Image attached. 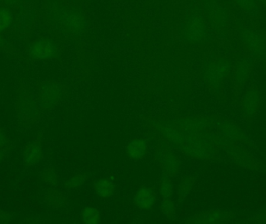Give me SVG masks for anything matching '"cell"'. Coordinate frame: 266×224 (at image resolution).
I'll use <instances>...</instances> for the list:
<instances>
[{"label": "cell", "mask_w": 266, "mask_h": 224, "mask_svg": "<svg viewBox=\"0 0 266 224\" xmlns=\"http://www.w3.org/2000/svg\"><path fill=\"white\" fill-rule=\"evenodd\" d=\"M256 2L260 3V4H264L266 2V0H255Z\"/></svg>", "instance_id": "cb8c5ba5"}, {"label": "cell", "mask_w": 266, "mask_h": 224, "mask_svg": "<svg viewBox=\"0 0 266 224\" xmlns=\"http://www.w3.org/2000/svg\"><path fill=\"white\" fill-rule=\"evenodd\" d=\"M54 44L47 40H37L30 46V56L36 59H47L56 54Z\"/></svg>", "instance_id": "ba28073f"}, {"label": "cell", "mask_w": 266, "mask_h": 224, "mask_svg": "<svg viewBox=\"0 0 266 224\" xmlns=\"http://www.w3.org/2000/svg\"><path fill=\"white\" fill-rule=\"evenodd\" d=\"M231 69V61L228 58H218L206 66L204 72V79L210 87H219L229 74Z\"/></svg>", "instance_id": "7a4b0ae2"}, {"label": "cell", "mask_w": 266, "mask_h": 224, "mask_svg": "<svg viewBox=\"0 0 266 224\" xmlns=\"http://www.w3.org/2000/svg\"><path fill=\"white\" fill-rule=\"evenodd\" d=\"M257 219H260L259 222H266V211L265 212L260 213Z\"/></svg>", "instance_id": "603a6c76"}, {"label": "cell", "mask_w": 266, "mask_h": 224, "mask_svg": "<svg viewBox=\"0 0 266 224\" xmlns=\"http://www.w3.org/2000/svg\"><path fill=\"white\" fill-rule=\"evenodd\" d=\"M8 144V139H7L5 132L0 128V150L6 148Z\"/></svg>", "instance_id": "7402d4cb"}, {"label": "cell", "mask_w": 266, "mask_h": 224, "mask_svg": "<svg viewBox=\"0 0 266 224\" xmlns=\"http://www.w3.org/2000/svg\"><path fill=\"white\" fill-rule=\"evenodd\" d=\"M196 182V178L192 176H186V177H182L179 183L177 192L179 201H184L186 199L193 189Z\"/></svg>", "instance_id": "7c38bea8"}, {"label": "cell", "mask_w": 266, "mask_h": 224, "mask_svg": "<svg viewBox=\"0 0 266 224\" xmlns=\"http://www.w3.org/2000/svg\"><path fill=\"white\" fill-rule=\"evenodd\" d=\"M258 97L255 91H249V93L247 95L246 101H245V105L244 107L247 108L246 111L250 113V111H255V108L258 105Z\"/></svg>", "instance_id": "ac0fdd59"}, {"label": "cell", "mask_w": 266, "mask_h": 224, "mask_svg": "<svg viewBox=\"0 0 266 224\" xmlns=\"http://www.w3.org/2000/svg\"><path fill=\"white\" fill-rule=\"evenodd\" d=\"M94 190L99 197L102 199H108L115 195V183L109 179H101L94 183Z\"/></svg>", "instance_id": "8fae6325"}, {"label": "cell", "mask_w": 266, "mask_h": 224, "mask_svg": "<svg viewBox=\"0 0 266 224\" xmlns=\"http://www.w3.org/2000/svg\"><path fill=\"white\" fill-rule=\"evenodd\" d=\"M80 219L84 224H98L101 222V213L96 208L85 207L82 209Z\"/></svg>", "instance_id": "4fadbf2b"}, {"label": "cell", "mask_w": 266, "mask_h": 224, "mask_svg": "<svg viewBox=\"0 0 266 224\" xmlns=\"http://www.w3.org/2000/svg\"><path fill=\"white\" fill-rule=\"evenodd\" d=\"M251 63L248 59H244L240 62L236 70L237 80L239 83H244L249 74Z\"/></svg>", "instance_id": "2e32d148"}, {"label": "cell", "mask_w": 266, "mask_h": 224, "mask_svg": "<svg viewBox=\"0 0 266 224\" xmlns=\"http://www.w3.org/2000/svg\"><path fill=\"white\" fill-rule=\"evenodd\" d=\"M66 95L63 86L54 82L46 83L40 89L39 93V105L41 108H50L63 101Z\"/></svg>", "instance_id": "3957f363"}, {"label": "cell", "mask_w": 266, "mask_h": 224, "mask_svg": "<svg viewBox=\"0 0 266 224\" xmlns=\"http://www.w3.org/2000/svg\"><path fill=\"white\" fill-rule=\"evenodd\" d=\"M160 210L167 219H172L175 216V203L171 198H164L160 202Z\"/></svg>", "instance_id": "5bb4252c"}, {"label": "cell", "mask_w": 266, "mask_h": 224, "mask_svg": "<svg viewBox=\"0 0 266 224\" xmlns=\"http://www.w3.org/2000/svg\"><path fill=\"white\" fill-rule=\"evenodd\" d=\"M153 160L161 168L163 175L174 178L180 174L182 162L173 149L157 140Z\"/></svg>", "instance_id": "6da1fadb"}, {"label": "cell", "mask_w": 266, "mask_h": 224, "mask_svg": "<svg viewBox=\"0 0 266 224\" xmlns=\"http://www.w3.org/2000/svg\"><path fill=\"white\" fill-rule=\"evenodd\" d=\"M242 38L248 49L255 53H261L266 48V38L259 30L248 29L244 30Z\"/></svg>", "instance_id": "52a82bcc"}, {"label": "cell", "mask_w": 266, "mask_h": 224, "mask_svg": "<svg viewBox=\"0 0 266 224\" xmlns=\"http://www.w3.org/2000/svg\"><path fill=\"white\" fill-rule=\"evenodd\" d=\"M186 37L189 42L199 44L206 37V26L200 17H195L189 20L186 28Z\"/></svg>", "instance_id": "8992f818"}, {"label": "cell", "mask_w": 266, "mask_h": 224, "mask_svg": "<svg viewBox=\"0 0 266 224\" xmlns=\"http://www.w3.org/2000/svg\"><path fill=\"white\" fill-rule=\"evenodd\" d=\"M12 14L7 10H0V31L7 30L12 24Z\"/></svg>", "instance_id": "d6986e66"}, {"label": "cell", "mask_w": 266, "mask_h": 224, "mask_svg": "<svg viewBox=\"0 0 266 224\" xmlns=\"http://www.w3.org/2000/svg\"><path fill=\"white\" fill-rule=\"evenodd\" d=\"M7 2H10V3H13V2H14V1H16V0H7Z\"/></svg>", "instance_id": "d4e9b609"}, {"label": "cell", "mask_w": 266, "mask_h": 224, "mask_svg": "<svg viewBox=\"0 0 266 224\" xmlns=\"http://www.w3.org/2000/svg\"><path fill=\"white\" fill-rule=\"evenodd\" d=\"M87 180V176L85 174H77L74 177H71L70 179L66 182V188H76L84 184L86 181Z\"/></svg>", "instance_id": "44dd1931"}, {"label": "cell", "mask_w": 266, "mask_h": 224, "mask_svg": "<svg viewBox=\"0 0 266 224\" xmlns=\"http://www.w3.org/2000/svg\"><path fill=\"white\" fill-rule=\"evenodd\" d=\"M238 7L248 13L254 12L257 9V2L255 0H234Z\"/></svg>", "instance_id": "ffe728a7"}, {"label": "cell", "mask_w": 266, "mask_h": 224, "mask_svg": "<svg viewBox=\"0 0 266 224\" xmlns=\"http://www.w3.org/2000/svg\"><path fill=\"white\" fill-rule=\"evenodd\" d=\"M23 157L26 165H33L38 163L42 157V147L40 142L36 140L26 146Z\"/></svg>", "instance_id": "30bf717a"}, {"label": "cell", "mask_w": 266, "mask_h": 224, "mask_svg": "<svg viewBox=\"0 0 266 224\" xmlns=\"http://www.w3.org/2000/svg\"><path fill=\"white\" fill-rule=\"evenodd\" d=\"M65 20H66V24L70 28L74 29V30H79L83 25V17L76 13H70L68 14Z\"/></svg>", "instance_id": "e0dca14e"}, {"label": "cell", "mask_w": 266, "mask_h": 224, "mask_svg": "<svg viewBox=\"0 0 266 224\" xmlns=\"http://www.w3.org/2000/svg\"><path fill=\"white\" fill-rule=\"evenodd\" d=\"M231 212L221 209H211L194 215L186 221V223H220L231 219Z\"/></svg>", "instance_id": "277c9868"}, {"label": "cell", "mask_w": 266, "mask_h": 224, "mask_svg": "<svg viewBox=\"0 0 266 224\" xmlns=\"http://www.w3.org/2000/svg\"><path fill=\"white\" fill-rule=\"evenodd\" d=\"M157 200V193L154 189L149 186H142L133 197L134 206L140 210H148L153 207Z\"/></svg>", "instance_id": "5b68a950"}, {"label": "cell", "mask_w": 266, "mask_h": 224, "mask_svg": "<svg viewBox=\"0 0 266 224\" xmlns=\"http://www.w3.org/2000/svg\"><path fill=\"white\" fill-rule=\"evenodd\" d=\"M159 191L163 199L171 197L173 193V185L171 177L163 175L160 181Z\"/></svg>", "instance_id": "9a60e30c"}, {"label": "cell", "mask_w": 266, "mask_h": 224, "mask_svg": "<svg viewBox=\"0 0 266 224\" xmlns=\"http://www.w3.org/2000/svg\"><path fill=\"white\" fill-rule=\"evenodd\" d=\"M147 144L143 139H132L126 146V152L128 157L134 161H140L145 158L147 154Z\"/></svg>", "instance_id": "9c48e42d"}]
</instances>
